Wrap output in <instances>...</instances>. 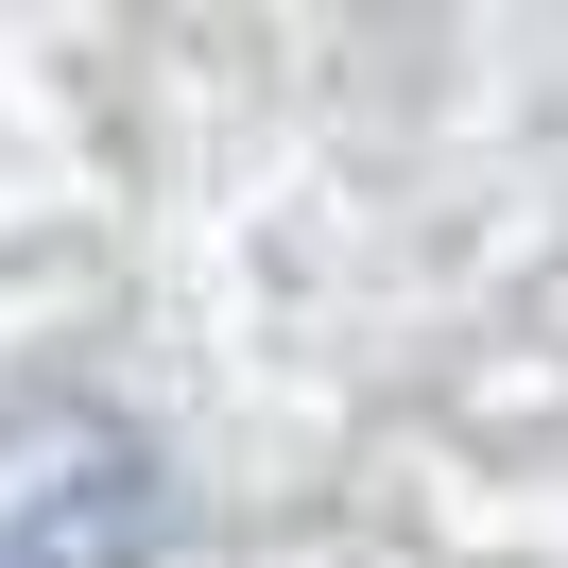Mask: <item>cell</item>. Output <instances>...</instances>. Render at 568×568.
Returning a JSON list of instances; mask_svg holds the SVG:
<instances>
[{
  "mask_svg": "<svg viewBox=\"0 0 568 568\" xmlns=\"http://www.w3.org/2000/svg\"><path fill=\"white\" fill-rule=\"evenodd\" d=\"M0 568H155V448L104 396H0Z\"/></svg>",
  "mask_w": 568,
  "mask_h": 568,
  "instance_id": "1",
  "label": "cell"
}]
</instances>
